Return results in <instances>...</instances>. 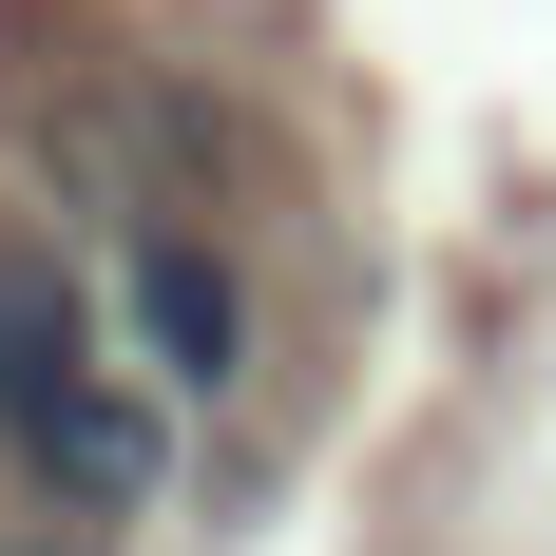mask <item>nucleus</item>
<instances>
[{"mask_svg": "<svg viewBox=\"0 0 556 556\" xmlns=\"http://www.w3.org/2000/svg\"><path fill=\"white\" fill-rule=\"evenodd\" d=\"M97 307H115V345H135V384L192 403V422L269 384V269H250V230H230V212L135 192V212L97 230Z\"/></svg>", "mask_w": 556, "mask_h": 556, "instance_id": "1", "label": "nucleus"}, {"mask_svg": "<svg viewBox=\"0 0 556 556\" xmlns=\"http://www.w3.org/2000/svg\"><path fill=\"white\" fill-rule=\"evenodd\" d=\"M173 480H192V403L135 384V345L115 365H77V384L39 403V442H20V500L77 518V538H135V518H173Z\"/></svg>", "mask_w": 556, "mask_h": 556, "instance_id": "2", "label": "nucleus"}, {"mask_svg": "<svg viewBox=\"0 0 556 556\" xmlns=\"http://www.w3.org/2000/svg\"><path fill=\"white\" fill-rule=\"evenodd\" d=\"M77 365H115V307H97L77 269H58V250H39L20 212H0V460L39 442V403L77 384Z\"/></svg>", "mask_w": 556, "mask_h": 556, "instance_id": "3", "label": "nucleus"}, {"mask_svg": "<svg viewBox=\"0 0 556 556\" xmlns=\"http://www.w3.org/2000/svg\"><path fill=\"white\" fill-rule=\"evenodd\" d=\"M0 556H115V538H77V518H0Z\"/></svg>", "mask_w": 556, "mask_h": 556, "instance_id": "4", "label": "nucleus"}]
</instances>
